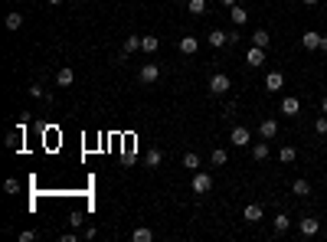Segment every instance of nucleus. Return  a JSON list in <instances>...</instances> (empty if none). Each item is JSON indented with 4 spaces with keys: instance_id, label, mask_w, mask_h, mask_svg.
Here are the masks:
<instances>
[{
    "instance_id": "1",
    "label": "nucleus",
    "mask_w": 327,
    "mask_h": 242,
    "mask_svg": "<svg viewBox=\"0 0 327 242\" xmlns=\"http://www.w3.org/2000/svg\"><path fill=\"white\" fill-rule=\"evenodd\" d=\"M229 144H232V148H249V144H252V131L249 128H232L229 131Z\"/></svg>"
},
{
    "instance_id": "2",
    "label": "nucleus",
    "mask_w": 327,
    "mask_h": 242,
    "mask_svg": "<svg viewBox=\"0 0 327 242\" xmlns=\"http://www.w3.org/2000/svg\"><path fill=\"white\" fill-rule=\"evenodd\" d=\"M298 232H301V236H317V232H321V219H314V216H304V219H298Z\"/></svg>"
},
{
    "instance_id": "3",
    "label": "nucleus",
    "mask_w": 327,
    "mask_h": 242,
    "mask_svg": "<svg viewBox=\"0 0 327 242\" xmlns=\"http://www.w3.org/2000/svg\"><path fill=\"white\" fill-rule=\"evenodd\" d=\"M229 88H232V82H229L226 72H216V75L210 79V92H213V95H226Z\"/></svg>"
},
{
    "instance_id": "4",
    "label": "nucleus",
    "mask_w": 327,
    "mask_h": 242,
    "mask_svg": "<svg viewBox=\"0 0 327 242\" xmlns=\"http://www.w3.org/2000/svg\"><path fill=\"white\" fill-rule=\"evenodd\" d=\"M157 79H161V69H157V62H144V66H141V82H144V85H154Z\"/></svg>"
},
{
    "instance_id": "5",
    "label": "nucleus",
    "mask_w": 327,
    "mask_h": 242,
    "mask_svg": "<svg viewBox=\"0 0 327 242\" xmlns=\"http://www.w3.org/2000/svg\"><path fill=\"white\" fill-rule=\"evenodd\" d=\"M193 190L197 193H210L213 190V177L203 174V170H197V174H193Z\"/></svg>"
},
{
    "instance_id": "6",
    "label": "nucleus",
    "mask_w": 327,
    "mask_h": 242,
    "mask_svg": "<svg viewBox=\"0 0 327 242\" xmlns=\"http://www.w3.org/2000/svg\"><path fill=\"white\" fill-rule=\"evenodd\" d=\"M259 137H262V141H272V137H278V121H275V118L262 121V124H259Z\"/></svg>"
},
{
    "instance_id": "7",
    "label": "nucleus",
    "mask_w": 327,
    "mask_h": 242,
    "mask_svg": "<svg viewBox=\"0 0 327 242\" xmlns=\"http://www.w3.org/2000/svg\"><path fill=\"white\" fill-rule=\"evenodd\" d=\"M301 46L304 50H321V33H314V30H304V36H301Z\"/></svg>"
},
{
    "instance_id": "8",
    "label": "nucleus",
    "mask_w": 327,
    "mask_h": 242,
    "mask_svg": "<svg viewBox=\"0 0 327 242\" xmlns=\"http://www.w3.org/2000/svg\"><path fill=\"white\" fill-rule=\"evenodd\" d=\"M298 112H301V102H298L295 95H285V99H282V115H288V118H291V115H298Z\"/></svg>"
},
{
    "instance_id": "9",
    "label": "nucleus",
    "mask_w": 327,
    "mask_h": 242,
    "mask_svg": "<svg viewBox=\"0 0 327 242\" xmlns=\"http://www.w3.org/2000/svg\"><path fill=\"white\" fill-rule=\"evenodd\" d=\"M246 62H249L252 69H259L262 62H265V50H262V46H252V50L246 53Z\"/></svg>"
},
{
    "instance_id": "10",
    "label": "nucleus",
    "mask_w": 327,
    "mask_h": 242,
    "mask_svg": "<svg viewBox=\"0 0 327 242\" xmlns=\"http://www.w3.org/2000/svg\"><path fill=\"white\" fill-rule=\"evenodd\" d=\"M268 154H272V151H268V141H255L252 144V161H268Z\"/></svg>"
},
{
    "instance_id": "11",
    "label": "nucleus",
    "mask_w": 327,
    "mask_h": 242,
    "mask_svg": "<svg viewBox=\"0 0 327 242\" xmlns=\"http://www.w3.org/2000/svg\"><path fill=\"white\" fill-rule=\"evenodd\" d=\"M265 88H268V92L285 88V75H282V72H268V75H265Z\"/></svg>"
},
{
    "instance_id": "12",
    "label": "nucleus",
    "mask_w": 327,
    "mask_h": 242,
    "mask_svg": "<svg viewBox=\"0 0 327 242\" xmlns=\"http://www.w3.org/2000/svg\"><path fill=\"white\" fill-rule=\"evenodd\" d=\"M197 50H200V39L197 36H183V39H180V53H183V56H193Z\"/></svg>"
},
{
    "instance_id": "13",
    "label": "nucleus",
    "mask_w": 327,
    "mask_h": 242,
    "mask_svg": "<svg viewBox=\"0 0 327 242\" xmlns=\"http://www.w3.org/2000/svg\"><path fill=\"white\" fill-rule=\"evenodd\" d=\"M141 50V36H124V46H121V59L131 56V53Z\"/></svg>"
},
{
    "instance_id": "14",
    "label": "nucleus",
    "mask_w": 327,
    "mask_h": 242,
    "mask_svg": "<svg viewBox=\"0 0 327 242\" xmlns=\"http://www.w3.org/2000/svg\"><path fill=\"white\" fill-rule=\"evenodd\" d=\"M206 39H210V46H216V50H222V46L229 43V33H226V30H213Z\"/></svg>"
},
{
    "instance_id": "15",
    "label": "nucleus",
    "mask_w": 327,
    "mask_h": 242,
    "mask_svg": "<svg viewBox=\"0 0 327 242\" xmlns=\"http://www.w3.org/2000/svg\"><path fill=\"white\" fill-rule=\"evenodd\" d=\"M72 79H75V72H72V69H69V66H62L59 72H56V82H59L62 88H69V85H72Z\"/></svg>"
},
{
    "instance_id": "16",
    "label": "nucleus",
    "mask_w": 327,
    "mask_h": 242,
    "mask_svg": "<svg viewBox=\"0 0 327 242\" xmlns=\"http://www.w3.org/2000/svg\"><path fill=\"white\" fill-rule=\"evenodd\" d=\"M131 239L134 242H151L154 239V229H151V226H137V229L131 232Z\"/></svg>"
},
{
    "instance_id": "17",
    "label": "nucleus",
    "mask_w": 327,
    "mask_h": 242,
    "mask_svg": "<svg viewBox=\"0 0 327 242\" xmlns=\"http://www.w3.org/2000/svg\"><path fill=\"white\" fill-rule=\"evenodd\" d=\"M229 17H232V23H236V26H242V23L249 20V13H246V7L236 4V7H229Z\"/></svg>"
},
{
    "instance_id": "18",
    "label": "nucleus",
    "mask_w": 327,
    "mask_h": 242,
    "mask_svg": "<svg viewBox=\"0 0 327 242\" xmlns=\"http://www.w3.org/2000/svg\"><path fill=\"white\" fill-rule=\"evenodd\" d=\"M242 216H246L249 223H259V219H262V206L259 203H249L246 210H242Z\"/></svg>"
},
{
    "instance_id": "19",
    "label": "nucleus",
    "mask_w": 327,
    "mask_h": 242,
    "mask_svg": "<svg viewBox=\"0 0 327 242\" xmlns=\"http://www.w3.org/2000/svg\"><path fill=\"white\" fill-rule=\"evenodd\" d=\"M291 193H295V197H308V193H311V183L304 180V177H298V180L291 183Z\"/></svg>"
},
{
    "instance_id": "20",
    "label": "nucleus",
    "mask_w": 327,
    "mask_h": 242,
    "mask_svg": "<svg viewBox=\"0 0 327 242\" xmlns=\"http://www.w3.org/2000/svg\"><path fill=\"white\" fill-rule=\"evenodd\" d=\"M295 157H298V151L291 148V144H285V148L278 151V161H282V164H295Z\"/></svg>"
},
{
    "instance_id": "21",
    "label": "nucleus",
    "mask_w": 327,
    "mask_h": 242,
    "mask_svg": "<svg viewBox=\"0 0 327 242\" xmlns=\"http://www.w3.org/2000/svg\"><path fill=\"white\" fill-rule=\"evenodd\" d=\"M268 43H272V36H268L265 30H255V33H252V46H262V50H268Z\"/></svg>"
},
{
    "instance_id": "22",
    "label": "nucleus",
    "mask_w": 327,
    "mask_h": 242,
    "mask_svg": "<svg viewBox=\"0 0 327 242\" xmlns=\"http://www.w3.org/2000/svg\"><path fill=\"white\" fill-rule=\"evenodd\" d=\"M20 26H23V13H20V10L7 13V30H20Z\"/></svg>"
},
{
    "instance_id": "23",
    "label": "nucleus",
    "mask_w": 327,
    "mask_h": 242,
    "mask_svg": "<svg viewBox=\"0 0 327 242\" xmlns=\"http://www.w3.org/2000/svg\"><path fill=\"white\" fill-rule=\"evenodd\" d=\"M144 161H148V167H161V161H164V154L157 148H151L148 154H144Z\"/></svg>"
},
{
    "instance_id": "24",
    "label": "nucleus",
    "mask_w": 327,
    "mask_h": 242,
    "mask_svg": "<svg viewBox=\"0 0 327 242\" xmlns=\"http://www.w3.org/2000/svg\"><path fill=\"white\" fill-rule=\"evenodd\" d=\"M157 46H161V39H157V36H141V50L144 53H157Z\"/></svg>"
},
{
    "instance_id": "25",
    "label": "nucleus",
    "mask_w": 327,
    "mask_h": 242,
    "mask_svg": "<svg viewBox=\"0 0 327 242\" xmlns=\"http://www.w3.org/2000/svg\"><path fill=\"white\" fill-rule=\"evenodd\" d=\"M183 167L197 174V170H200V154H193V151H190V154H183Z\"/></svg>"
},
{
    "instance_id": "26",
    "label": "nucleus",
    "mask_w": 327,
    "mask_h": 242,
    "mask_svg": "<svg viewBox=\"0 0 327 242\" xmlns=\"http://www.w3.org/2000/svg\"><path fill=\"white\" fill-rule=\"evenodd\" d=\"M20 144H23V131H10V134H7V148L17 151Z\"/></svg>"
},
{
    "instance_id": "27",
    "label": "nucleus",
    "mask_w": 327,
    "mask_h": 242,
    "mask_svg": "<svg viewBox=\"0 0 327 242\" xmlns=\"http://www.w3.org/2000/svg\"><path fill=\"white\" fill-rule=\"evenodd\" d=\"M186 10L197 13V17H203V13L210 10V7H206V0H190V4H186Z\"/></svg>"
},
{
    "instance_id": "28",
    "label": "nucleus",
    "mask_w": 327,
    "mask_h": 242,
    "mask_svg": "<svg viewBox=\"0 0 327 242\" xmlns=\"http://www.w3.org/2000/svg\"><path fill=\"white\" fill-rule=\"evenodd\" d=\"M210 161H213V167H222V164L229 161V154H226V151H222V148H216V151H213V154H210Z\"/></svg>"
},
{
    "instance_id": "29",
    "label": "nucleus",
    "mask_w": 327,
    "mask_h": 242,
    "mask_svg": "<svg viewBox=\"0 0 327 242\" xmlns=\"http://www.w3.org/2000/svg\"><path fill=\"white\" fill-rule=\"evenodd\" d=\"M30 95H33V99H46V102H53V95L43 92V85H39V82H33V85H30Z\"/></svg>"
},
{
    "instance_id": "30",
    "label": "nucleus",
    "mask_w": 327,
    "mask_h": 242,
    "mask_svg": "<svg viewBox=\"0 0 327 242\" xmlns=\"http://www.w3.org/2000/svg\"><path fill=\"white\" fill-rule=\"evenodd\" d=\"M288 226H291V219L285 216V213H278L275 216V232H288Z\"/></svg>"
},
{
    "instance_id": "31",
    "label": "nucleus",
    "mask_w": 327,
    "mask_h": 242,
    "mask_svg": "<svg viewBox=\"0 0 327 242\" xmlns=\"http://www.w3.org/2000/svg\"><path fill=\"white\" fill-rule=\"evenodd\" d=\"M314 131H317V134H327V115H321V118L314 121Z\"/></svg>"
},
{
    "instance_id": "32",
    "label": "nucleus",
    "mask_w": 327,
    "mask_h": 242,
    "mask_svg": "<svg viewBox=\"0 0 327 242\" xmlns=\"http://www.w3.org/2000/svg\"><path fill=\"white\" fill-rule=\"evenodd\" d=\"M4 190H7V193H20V183H17V180H13V177H10V180L4 183Z\"/></svg>"
},
{
    "instance_id": "33",
    "label": "nucleus",
    "mask_w": 327,
    "mask_h": 242,
    "mask_svg": "<svg viewBox=\"0 0 327 242\" xmlns=\"http://www.w3.org/2000/svg\"><path fill=\"white\" fill-rule=\"evenodd\" d=\"M33 239H36V232H33V229H23V232H20V242H33Z\"/></svg>"
},
{
    "instance_id": "34",
    "label": "nucleus",
    "mask_w": 327,
    "mask_h": 242,
    "mask_svg": "<svg viewBox=\"0 0 327 242\" xmlns=\"http://www.w3.org/2000/svg\"><path fill=\"white\" fill-rule=\"evenodd\" d=\"M301 4H304V7H317V4H321V0H301Z\"/></svg>"
},
{
    "instance_id": "35",
    "label": "nucleus",
    "mask_w": 327,
    "mask_h": 242,
    "mask_svg": "<svg viewBox=\"0 0 327 242\" xmlns=\"http://www.w3.org/2000/svg\"><path fill=\"white\" fill-rule=\"evenodd\" d=\"M236 4H239V0H222V7H236Z\"/></svg>"
},
{
    "instance_id": "36",
    "label": "nucleus",
    "mask_w": 327,
    "mask_h": 242,
    "mask_svg": "<svg viewBox=\"0 0 327 242\" xmlns=\"http://www.w3.org/2000/svg\"><path fill=\"white\" fill-rule=\"evenodd\" d=\"M321 53H327V36H321Z\"/></svg>"
},
{
    "instance_id": "37",
    "label": "nucleus",
    "mask_w": 327,
    "mask_h": 242,
    "mask_svg": "<svg viewBox=\"0 0 327 242\" xmlns=\"http://www.w3.org/2000/svg\"><path fill=\"white\" fill-rule=\"evenodd\" d=\"M321 112L327 115V95H324V102H321Z\"/></svg>"
},
{
    "instance_id": "38",
    "label": "nucleus",
    "mask_w": 327,
    "mask_h": 242,
    "mask_svg": "<svg viewBox=\"0 0 327 242\" xmlns=\"http://www.w3.org/2000/svg\"><path fill=\"white\" fill-rule=\"evenodd\" d=\"M46 4H50V7H59V4H62V0H46Z\"/></svg>"
}]
</instances>
